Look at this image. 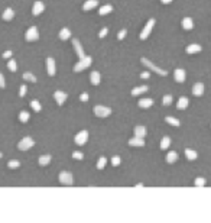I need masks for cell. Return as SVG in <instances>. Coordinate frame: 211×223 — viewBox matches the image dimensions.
<instances>
[{
  "label": "cell",
  "mask_w": 211,
  "mask_h": 223,
  "mask_svg": "<svg viewBox=\"0 0 211 223\" xmlns=\"http://www.w3.org/2000/svg\"><path fill=\"white\" fill-rule=\"evenodd\" d=\"M59 183L62 185H72L74 183V178H72V174L68 173V171H61L59 173Z\"/></svg>",
  "instance_id": "277c9868"
},
{
  "label": "cell",
  "mask_w": 211,
  "mask_h": 223,
  "mask_svg": "<svg viewBox=\"0 0 211 223\" xmlns=\"http://www.w3.org/2000/svg\"><path fill=\"white\" fill-rule=\"evenodd\" d=\"M194 184L197 185V187H203V185H205V180H204L203 177H198V178H195V183Z\"/></svg>",
  "instance_id": "ab89813d"
},
{
  "label": "cell",
  "mask_w": 211,
  "mask_h": 223,
  "mask_svg": "<svg viewBox=\"0 0 211 223\" xmlns=\"http://www.w3.org/2000/svg\"><path fill=\"white\" fill-rule=\"evenodd\" d=\"M149 77H151V72H147V71H145V72H142V74H140V78H143V80L149 78Z\"/></svg>",
  "instance_id": "7dc6e473"
},
{
  "label": "cell",
  "mask_w": 211,
  "mask_h": 223,
  "mask_svg": "<svg viewBox=\"0 0 211 223\" xmlns=\"http://www.w3.org/2000/svg\"><path fill=\"white\" fill-rule=\"evenodd\" d=\"M111 10H113V6H110V4H104L103 8H100V10H98V15L106 16V15H109V13H111Z\"/></svg>",
  "instance_id": "83f0119b"
},
{
  "label": "cell",
  "mask_w": 211,
  "mask_h": 223,
  "mask_svg": "<svg viewBox=\"0 0 211 223\" xmlns=\"http://www.w3.org/2000/svg\"><path fill=\"white\" fill-rule=\"evenodd\" d=\"M80 100H81V102H87V100H88V94H87V93H83V94L80 96Z\"/></svg>",
  "instance_id": "c3c4849f"
},
{
  "label": "cell",
  "mask_w": 211,
  "mask_h": 223,
  "mask_svg": "<svg viewBox=\"0 0 211 223\" xmlns=\"http://www.w3.org/2000/svg\"><path fill=\"white\" fill-rule=\"evenodd\" d=\"M0 158H2V152H0Z\"/></svg>",
  "instance_id": "f907efd6"
},
{
  "label": "cell",
  "mask_w": 211,
  "mask_h": 223,
  "mask_svg": "<svg viewBox=\"0 0 211 223\" xmlns=\"http://www.w3.org/2000/svg\"><path fill=\"white\" fill-rule=\"evenodd\" d=\"M87 139H88V132L87 130H81L80 133H77L75 135V138H74V142H75L77 145H85V142H87Z\"/></svg>",
  "instance_id": "ba28073f"
},
{
  "label": "cell",
  "mask_w": 211,
  "mask_h": 223,
  "mask_svg": "<svg viewBox=\"0 0 211 223\" xmlns=\"http://www.w3.org/2000/svg\"><path fill=\"white\" fill-rule=\"evenodd\" d=\"M3 58H6V60L12 58V51H10V49H8V51H4V52H3Z\"/></svg>",
  "instance_id": "bcb514c9"
},
{
  "label": "cell",
  "mask_w": 211,
  "mask_h": 223,
  "mask_svg": "<svg viewBox=\"0 0 211 223\" xmlns=\"http://www.w3.org/2000/svg\"><path fill=\"white\" fill-rule=\"evenodd\" d=\"M8 68L12 72H15L16 70H18V64H16V61L12 60V58H9V61H8Z\"/></svg>",
  "instance_id": "d6a6232c"
},
{
  "label": "cell",
  "mask_w": 211,
  "mask_h": 223,
  "mask_svg": "<svg viewBox=\"0 0 211 223\" xmlns=\"http://www.w3.org/2000/svg\"><path fill=\"white\" fill-rule=\"evenodd\" d=\"M69 38H71V30L68 29V28H62L59 30V39L61 41H68Z\"/></svg>",
  "instance_id": "ffe728a7"
},
{
  "label": "cell",
  "mask_w": 211,
  "mask_h": 223,
  "mask_svg": "<svg viewBox=\"0 0 211 223\" xmlns=\"http://www.w3.org/2000/svg\"><path fill=\"white\" fill-rule=\"evenodd\" d=\"M109 34V29H107V28H103L101 30H100V34H98V38H106V35Z\"/></svg>",
  "instance_id": "7bdbcfd3"
},
{
  "label": "cell",
  "mask_w": 211,
  "mask_h": 223,
  "mask_svg": "<svg viewBox=\"0 0 211 223\" xmlns=\"http://www.w3.org/2000/svg\"><path fill=\"white\" fill-rule=\"evenodd\" d=\"M25 94H26V84H22V87L19 90V96L20 97H25Z\"/></svg>",
  "instance_id": "ee69618b"
},
{
  "label": "cell",
  "mask_w": 211,
  "mask_h": 223,
  "mask_svg": "<svg viewBox=\"0 0 211 223\" xmlns=\"http://www.w3.org/2000/svg\"><path fill=\"white\" fill-rule=\"evenodd\" d=\"M178 161V154L175 151H171L166 154V162L168 164H173Z\"/></svg>",
  "instance_id": "cb8c5ba5"
},
{
  "label": "cell",
  "mask_w": 211,
  "mask_h": 223,
  "mask_svg": "<svg viewBox=\"0 0 211 223\" xmlns=\"http://www.w3.org/2000/svg\"><path fill=\"white\" fill-rule=\"evenodd\" d=\"M201 45H198V44H191V45L187 46V54H197V52H201Z\"/></svg>",
  "instance_id": "44dd1931"
},
{
  "label": "cell",
  "mask_w": 211,
  "mask_h": 223,
  "mask_svg": "<svg viewBox=\"0 0 211 223\" xmlns=\"http://www.w3.org/2000/svg\"><path fill=\"white\" fill-rule=\"evenodd\" d=\"M146 128L145 126H136L135 128V136H139V138H145L146 136Z\"/></svg>",
  "instance_id": "4316f807"
},
{
  "label": "cell",
  "mask_w": 211,
  "mask_h": 223,
  "mask_svg": "<svg viewBox=\"0 0 211 223\" xmlns=\"http://www.w3.org/2000/svg\"><path fill=\"white\" fill-rule=\"evenodd\" d=\"M51 159H52V157L49 155V154H45V155L39 157L38 162H39V165H41V167H46V165H49V162H51Z\"/></svg>",
  "instance_id": "7402d4cb"
},
{
  "label": "cell",
  "mask_w": 211,
  "mask_h": 223,
  "mask_svg": "<svg viewBox=\"0 0 211 223\" xmlns=\"http://www.w3.org/2000/svg\"><path fill=\"white\" fill-rule=\"evenodd\" d=\"M172 96L171 94H166V96H163V100H162V104L163 106H169V104H172Z\"/></svg>",
  "instance_id": "8d00e7d4"
},
{
  "label": "cell",
  "mask_w": 211,
  "mask_h": 223,
  "mask_svg": "<svg viewBox=\"0 0 211 223\" xmlns=\"http://www.w3.org/2000/svg\"><path fill=\"white\" fill-rule=\"evenodd\" d=\"M120 162H121V159H120V157H113V158H111V164H113L114 167H119L120 165Z\"/></svg>",
  "instance_id": "b9f144b4"
},
{
  "label": "cell",
  "mask_w": 211,
  "mask_h": 223,
  "mask_svg": "<svg viewBox=\"0 0 211 223\" xmlns=\"http://www.w3.org/2000/svg\"><path fill=\"white\" fill-rule=\"evenodd\" d=\"M106 164H107V158L101 157V158L97 161V170H103V168L106 167Z\"/></svg>",
  "instance_id": "d590c367"
},
{
  "label": "cell",
  "mask_w": 211,
  "mask_h": 223,
  "mask_svg": "<svg viewBox=\"0 0 211 223\" xmlns=\"http://www.w3.org/2000/svg\"><path fill=\"white\" fill-rule=\"evenodd\" d=\"M46 68H48V74L51 77L55 76V72H57V68H55V60L54 58L49 57L48 60H46Z\"/></svg>",
  "instance_id": "7c38bea8"
},
{
  "label": "cell",
  "mask_w": 211,
  "mask_h": 223,
  "mask_svg": "<svg viewBox=\"0 0 211 223\" xmlns=\"http://www.w3.org/2000/svg\"><path fill=\"white\" fill-rule=\"evenodd\" d=\"M165 120H166V123H169V125H172V126H179L181 125V122L178 120V119H175V117H172V116H166Z\"/></svg>",
  "instance_id": "1f68e13d"
},
{
  "label": "cell",
  "mask_w": 211,
  "mask_h": 223,
  "mask_svg": "<svg viewBox=\"0 0 211 223\" xmlns=\"http://www.w3.org/2000/svg\"><path fill=\"white\" fill-rule=\"evenodd\" d=\"M147 91V86H139V87H135L132 90V96H140V94H143V93H146Z\"/></svg>",
  "instance_id": "d4e9b609"
},
{
  "label": "cell",
  "mask_w": 211,
  "mask_h": 223,
  "mask_svg": "<svg viewBox=\"0 0 211 223\" xmlns=\"http://www.w3.org/2000/svg\"><path fill=\"white\" fill-rule=\"evenodd\" d=\"M94 114L97 117H101V119H104V117H107V116H110L111 114V109L110 107H106V106H95L94 107Z\"/></svg>",
  "instance_id": "5b68a950"
},
{
  "label": "cell",
  "mask_w": 211,
  "mask_h": 223,
  "mask_svg": "<svg viewBox=\"0 0 211 223\" xmlns=\"http://www.w3.org/2000/svg\"><path fill=\"white\" fill-rule=\"evenodd\" d=\"M185 157H187L189 161H194V159H197L198 154H197L194 149H189V148H187V149H185Z\"/></svg>",
  "instance_id": "f1b7e54d"
},
{
  "label": "cell",
  "mask_w": 211,
  "mask_h": 223,
  "mask_svg": "<svg viewBox=\"0 0 211 223\" xmlns=\"http://www.w3.org/2000/svg\"><path fill=\"white\" fill-rule=\"evenodd\" d=\"M153 106V100L152 98H140L139 100V107L142 109H149Z\"/></svg>",
  "instance_id": "d6986e66"
},
{
  "label": "cell",
  "mask_w": 211,
  "mask_h": 223,
  "mask_svg": "<svg viewBox=\"0 0 211 223\" xmlns=\"http://www.w3.org/2000/svg\"><path fill=\"white\" fill-rule=\"evenodd\" d=\"M91 62H93V58L85 55V57L81 58V60L74 65V72H80V71H83V70H85V68H88L91 65Z\"/></svg>",
  "instance_id": "7a4b0ae2"
},
{
  "label": "cell",
  "mask_w": 211,
  "mask_h": 223,
  "mask_svg": "<svg viewBox=\"0 0 211 223\" xmlns=\"http://www.w3.org/2000/svg\"><path fill=\"white\" fill-rule=\"evenodd\" d=\"M126 35H127V30L121 29L120 32H119V35H117V39H119V41H123V39L126 38Z\"/></svg>",
  "instance_id": "60d3db41"
},
{
  "label": "cell",
  "mask_w": 211,
  "mask_h": 223,
  "mask_svg": "<svg viewBox=\"0 0 211 223\" xmlns=\"http://www.w3.org/2000/svg\"><path fill=\"white\" fill-rule=\"evenodd\" d=\"M29 117H30V114L28 113V112H25V110L19 113V120L22 122V123H26V122L29 120Z\"/></svg>",
  "instance_id": "836d02e7"
},
{
  "label": "cell",
  "mask_w": 211,
  "mask_h": 223,
  "mask_svg": "<svg viewBox=\"0 0 211 223\" xmlns=\"http://www.w3.org/2000/svg\"><path fill=\"white\" fill-rule=\"evenodd\" d=\"M4 87H6V80H4L3 74L0 72V88H4Z\"/></svg>",
  "instance_id": "f6af8a7d"
},
{
  "label": "cell",
  "mask_w": 211,
  "mask_h": 223,
  "mask_svg": "<svg viewBox=\"0 0 211 223\" xmlns=\"http://www.w3.org/2000/svg\"><path fill=\"white\" fill-rule=\"evenodd\" d=\"M33 145H35V141L32 139V138H29V136H26V138H23L19 144H18V148H19L20 151H28V149H30Z\"/></svg>",
  "instance_id": "52a82bcc"
},
{
  "label": "cell",
  "mask_w": 211,
  "mask_h": 223,
  "mask_svg": "<svg viewBox=\"0 0 211 223\" xmlns=\"http://www.w3.org/2000/svg\"><path fill=\"white\" fill-rule=\"evenodd\" d=\"M19 165H20V162L18 159H13V161H9L8 162V167L10 170H16V168H19Z\"/></svg>",
  "instance_id": "74e56055"
},
{
  "label": "cell",
  "mask_w": 211,
  "mask_h": 223,
  "mask_svg": "<svg viewBox=\"0 0 211 223\" xmlns=\"http://www.w3.org/2000/svg\"><path fill=\"white\" fill-rule=\"evenodd\" d=\"M72 46H74V49H75V52H77V55H78L80 60L85 57V54H84V49H83V45L80 44L78 39H72Z\"/></svg>",
  "instance_id": "8fae6325"
},
{
  "label": "cell",
  "mask_w": 211,
  "mask_h": 223,
  "mask_svg": "<svg viewBox=\"0 0 211 223\" xmlns=\"http://www.w3.org/2000/svg\"><path fill=\"white\" fill-rule=\"evenodd\" d=\"M142 64L143 65H146L151 71H153V72H156V74H159V76H162V77H166L168 76V72H166V70H162V68H159V67H156V65L152 62V61H149L147 58H142Z\"/></svg>",
  "instance_id": "6da1fadb"
},
{
  "label": "cell",
  "mask_w": 211,
  "mask_h": 223,
  "mask_svg": "<svg viewBox=\"0 0 211 223\" xmlns=\"http://www.w3.org/2000/svg\"><path fill=\"white\" fill-rule=\"evenodd\" d=\"M54 98H55V102H57L58 106H62L65 103V100L68 98V94L64 93V91H55V93H54Z\"/></svg>",
  "instance_id": "9c48e42d"
},
{
  "label": "cell",
  "mask_w": 211,
  "mask_h": 223,
  "mask_svg": "<svg viewBox=\"0 0 211 223\" xmlns=\"http://www.w3.org/2000/svg\"><path fill=\"white\" fill-rule=\"evenodd\" d=\"M23 80H25V81H29V83H36V77L33 76V74H32V72H25V74H23Z\"/></svg>",
  "instance_id": "4dcf8cb0"
},
{
  "label": "cell",
  "mask_w": 211,
  "mask_h": 223,
  "mask_svg": "<svg viewBox=\"0 0 211 223\" xmlns=\"http://www.w3.org/2000/svg\"><path fill=\"white\" fill-rule=\"evenodd\" d=\"M44 10H45V6H44V3H42V2H35L33 8H32V13H33V16H39Z\"/></svg>",
  "instance_id": "4fadbf2b"
},
{
  "label": "cell",
  "mask_w": 211,
  "mask_h": 223,
  "mask_svg": "<svg viewBox=\"0 0 211 223\" xmlns=\"http://www.w3.org/2000/svg\"><path fill=\"white\" fill-rule=\"evenodd\" d=\"M181 25H182V28H184L185 30H191L192 28H194V22H192L191 18H184L182 22H181Z\"/></svg>",
  "instance_id": "603a6c76"
},
{
  "label": "cell",
  "mask_w": 211,
  "mask_h": 223,
  "mask_svg": "<svg viewBox=\"0 0 211 223\" xmlns=\"http://www.w3.org/2000/svg\"><path fill=\"white\" fill-rule=\"evenodd\" d=\"M30 107L33 109V112H41L42 110L41 103H39L38 100H32V102H30Z\"/></svg>",
  "instance_id": "e575fe53"
},
{
  "label": "cell",
  "mask_w": 211,
  "mask_h": 223,
  "mask_svg": "<svg viewBox=\"0 0 211 223\" xmlns=\"http://www.w3.org/2000/svg\"><path fill=\"white\" fill-rule=\"evenodd\" d=\"M129 145L130 146H145V141L143 138H139V136H135V138H132V139H129Z\"/></svg>",
  "instance_id": "9a60e30c"
},
{
  "label": "cell",
  "mask_w": 211,
  "mask_h": 223,
  "mask_svg": "<svg viewBox=\"0 0 211 223\" xmlns=\"http://www.w3.org/2000/svg\"><path fill=\"white\" fill-rule=\"evenodd\" d=\"M155 23H156V20H155V19H149V20H147V23L145 25L143 30H142V34H140V39H142V41H145V39L149 38V35H151L152 29H153Z\"/></svg>",
  "instance_id": "3957f363"
},
{
  "label": "cell",
  "mask_w": 211,
  "mask_h": 223,
  "mask_svg": "<svg viewBox=\"0 0 211 223\" xmlns=\"http://www.w3.org/2000/svg\"><path fill=\"white\" fill-rule=\"evenodd\" d=\"M163 4H169V3H172V0H161Z\"/></svg>",
  "instance_id": "681fc988"
},
{
  "label": "cell",
  "mask_w": 211,
  "mask_h": 223,
  "mask_svg": "<svg viewBox=\"0 0 211 223\" xmlns=\"http://www.w3.org/2000/svg\"><path fill=\"white\" fill-rule=\"evenodd\" d=\"M98 6V0H87L85 3L83 4V10L88 12V10H93Z\"/></svg>",
  "instance_id": "2e32d148"
},
{
  "label": "cell",
  "mask_w": 211,
  "mask_h": 223,
  "mask_svg": "<svg viewBox=\"0 0 211 223\" xmlns=\"http://www.w3.org/2000/svg\"><path fill=\"white\" fill-rule=\"evenodd\" d=\"M169 145H171V138L169 136H163L162 138V141H161V149H168L169 148Z\"/></svg>",
  "instance_id": "f546056e"
},
{
  "label": "cell",
  "mask_w": 211,
  "mask_h": 223,
  "mask_svg": "<svg viewBox=\"0 0 211 223\" xmlns=\"http://www.w3.org/2000/svg\"><path fill=\"white\" fill-rule=\"evenodd\" d=\"M90 81L93 86H98L100 84V81H101V76H100V72L98 71H93L90 74Z\"/></svg>",
  "instance_id": "e0dca14e"
},
{
  "label": "cell",
  "mask_w": 211,
  "mask_h": 223,
  "mask_svg": "<svg viewBox=\"0 0 211 223\" xmlns=\"http://www.w3.org/2000/svg\"><path fill=\"white\" fill-rule=\"evenodd\" d=\"M25 38H26L28 42H35L39 39V32L36 29V26H32L26 30V34H25Z\"/></svg>",
  "instance_id": "8992f818"
},
{
  "label": "cell",
  "mask_w": 211,
  "mask_h": 223,
  "mask_svg": "<svg viewBox=\"0 0 211 223\" xmlns=\"http://www.w3.org/2000/svg\"><path fill=\"white\" fill-rule=\"evenodd\" d=\"M72 158H74V159H80V161H81V159L84 158V154H83V152H80V151H74V152H72Z\"/></svg>",
  "instance_id": "f35d334b"
},
{
  "label": "cell",
  "mask_w": 211,
  "mask_h": 223,
  "mask_svg": "<svg viewBox=\"0 0 211 223\" xmlns=\"http://www.w3.org/2000/svg\"><path fill=\"white\" fill-rule=\"evenodd\" d=\"M192 94L197 96V97H201L204 94V84L203 83H195L194 87H192Z\"/></svg>",
  "instance_id": "5bb4252c"
},
{
  "label": "cell",
  "mask_w": 211,
  "mask_h": 223,
  "mask_svg": "<svg viewBox=\"0 0 211 223\" xmlns=\"http://www.w3.org/2000/svg\"><path fill=\"white\" fill-rule=\"evenodd\" d=\"M188 103L189 102H188V98L187 97H181L179 100H178V103H177V107L179 110H185L187 107H188Z\"/></svg>",
  "instance_id": "484cf974"
},
{
  "label": "cell",
  "mask_w": 211,
  "mask_h": 223,
  "mask_svg": "<svg viewBox=\"0 0 211 223\" xmlns=\"http://www.w3.org/2000/svg\"><path fill=\"white\" fill-rule=\"evenodd\" d=\"M2 18H3V20H6V22H10L13 18H15V12H13V9L8 8L6 10L3 12V15H2Z\"/></svg>",
  "instance_id": "ac0fdd59"
},
{
  "label": "cell",
  "mask_w": 211,
  "mask_h": 223,
  "mask_svg": "<svg viewBox=\"0 0 211 223\" xmlns=\"http://www.w3.org/2000/svg\"><path fill=\"white\" fill-rule=\"evenodd\" d=\"M173 78H175L177 83H184L185 78H187L185 70H182V68H177V70L173 71Z\"/></svg>",
  "instance_id": "30bf717a"
}]
</instances>
